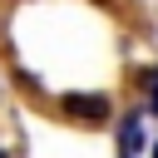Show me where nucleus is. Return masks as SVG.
<instances>
[{
    "label": "nucleus",
    "mask_w": 158,
    "mask_h": 158,
    "mask_svg": "<svg viewBox=\"0 0 158 158\" xmlns=\"http://www.w3.org/2000/svg\"><path fill=\"white\" fill-rule=\"evenodd\" d=\"M153 158H158V148H153Z\"/></svg>",
    "instance_id": "nucleus-6"
},
{
    "label": "nucleus",
    "mask_w": 158,
    "mask_h": 158,
    "mask_svg": "<svg viewBox=\"0 0 158 158\" xmlns=\"http://www.w3.org/2000/svg\"><path fill=\"white\" fill-rule=\"evenodd\" d=\"M99 5H109V0H99Z\"/></svg>",
    "instance_id": "nucleus-5"
},
{
    "label": "nucleus",
    "mask_w": 158,
    "mask_h": 158,
    "mask_svg": "<svg viewBox=\"0 0 158 158\" xmlns=\"http://www.w3.org/2000/svg\"><path fill=\"white\" fill-rule=\"evenodd\" d=\"M118 148H123V158H133V153L143 148V114H138V109L118 118Z\"/></svg>",
    "instance_id": "nucleus-2"
},
{
    "label": "nucleus",
    "mask_w": 158,
    "mask_h": 158,
    "mask_svg": "<svg viewBox=\"0 0 158 158\" xmlns=\"http://www.w3.org/2000/svg\"><path fill=\"white\" fill-rule=\"evenodd\" d=\"M59 114H64L69 123H84V128H104V123L114 118V104H109L104 94H64V99H59Z\"/></svg>",
    "instance_id": "nucleus-1"
},
{
    "label": "nucleus",
    "mask_w": 158,
    "mask_h": 158,
    "mask_svg": "<svg viewBox=\"0 0 158 158\" xmlns=\"http://www.w3.org/2000/svg\"><path fill=\"white\" fill-rule=\"evenodd\" d=\"M148 79H153V89H148V114H158V69H153Z\"/></svg>",
    "instance_id": "nucleus-3"
},
{
    "label": "nucleus",
    "mask_w": 158,
    "mask_h": 158,
    "mask_svg": "<svg viewBox=\"0 0 158 158\" xmlns=\"http://www.w3.org/2000/svg\"><path fill=\"white\" fill-rule=\"evenodd\" d=\"M0 158H10V148H0Z\"/></svg>",
    "instance_id": "nucleus-4"
}]
</instances>
